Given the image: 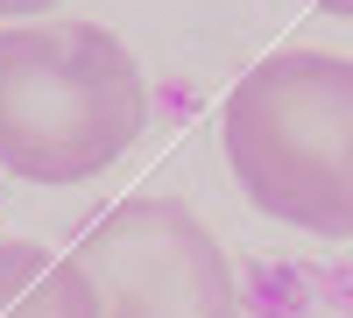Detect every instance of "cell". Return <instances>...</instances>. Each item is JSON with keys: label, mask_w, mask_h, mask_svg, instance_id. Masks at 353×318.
Listing matches in <instances>:
<instances>
[{"label": "cell", "mask_w": 353, "mask_h": 318, "mask_svg": "<svg viewBox=\"0 0 353 318\" xmlns=\"http://www.w3.org/2000/svg\"><path fill=\"white\" fill-rule=\"evenodd\" d=\"M149 128V78L99 21H0V170L21 184H85Z\"/></svg>", "instance_id": "obj_1"}, {"label": "cell", "mask_w": 353, "mask_h": 318, "mask_svg": "<svg viewBox=\"0 0 353 318\" xmlns=\"http://www.w3.org/2000/svg\"><path fill=\"white\" fill-rule=\"evenodd\" d=\"M219 149L248 206L318 241H353V57L290 43L233 78Z\"/></svg>", "instance_id": "obj_2"}, {"label": "cell", "mask_w": 353, "mask_h": 318, "mask_svg": "<svg viewBox=\"0 0 353 318\" xmlns=\"http://www.w3.org/2000/svg\"><path fill=\"white\" fill-rule=\"evenodd\" d=\"M99 318H248L226 248L184 198H128L78 241Z\"/></svg>", "instance_id": "obj_3"}, {"label": "cell", "mask_w": 353, "mask_h": 318, "mask_svg": "<svg viewBox=\"0 0 353 318\" xmlns=\"http://www.w3.org/2000/svg\"><path fill=\"white\" fill-rule=\"evenodd\" d=\"M0 318H99V290L78 255L0 241Z\"/></svg>", "instance_id": "obj_4"}, {"label": "cell", "mask_w": 353, "mask_h": 318, "mask_svg": "<svg viewBox=\"0 0 353 318\" xmlns=\"http://www.w3.org/2000/svg\"><path fill=\"white\" fill-rule=\"evenodd\" d=\"M50 8H57V0H0V21H36Z\"/></svg>", "instance_id": "obj_5"}, {"label": "cell", "mask_w": 353, "mask_h": 318, "mask_svg": "<svg viewBox=\"0 0 353 318\" xmlns=\"http://www.w3.org/2000/svg\"><path fill=\"white\" fill-rule=\"evenodd\" d=\"M304 8H318V14H353V0H304Z\"/></svg>", "instance_id": "obj_6"}]
</instances>
